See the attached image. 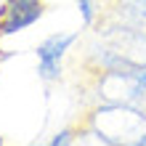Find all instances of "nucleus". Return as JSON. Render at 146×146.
I'll return each mask as SVG.
<instances>
[{
  "label": "nucleus",
  "instance_id": "nucleus-2",
  "mask_svg": "<svg viewBox=\"0 0 146 146\" xmlns=\"http://www.w3.org/2000/svg\"><path fill=\"white\" fill-rule=\"evenodd\" d=\"M96 104H146V90L135 80L133 69H111L93 74Z\"/></svg>",
  "mask_w": 146,
  "mask_h": 146
},
{
  "label": "nucleus",
  "instance_id": "nucleus-5",
  "mask_svg": "<svg viewBox=\"0 0 146 146\" xmlns=\"http://www.w3.org/2000/svg\"><path fill=\"white\" fill-rule=\"evenodd\" d=\"M77 13H80L85 29L96 27L104 13V0H77Z\"/></svg>",
  "mask_w": 146,
  "mask_h": 146
},
{
  "label": "nucleus",
  "instance_id": "nucleus-4",
  "mask_svg": "<svg viewBox=\"0 0 146 146\" xmlns=\"http://www.w3.org/2000/svg\"><path fill=\"white\" fill-rule=\"evenodd\" d=\"M45 16L42 0H3L0 5V40L37 24Z\"/></svg>",
  "mask_w": 146,
  "mask_h": 146
},
{
  "label": "nucleus",
  "instance_id": "nucleus-9",
  "mask_svg": "<svg viewBox=\"0 0 146 146\" xmlns=\"http://www.w3.org/2000/svg\"><path fill=\"white\" fill-rule=\"evenodd\" d=\"M29 146H50V143H29Z\"/></svg>",
  "mask_w": 146,
  "mask_h": 146
},
{
  "label": "nucleus",
  "instance_id": "nucleus-1",
  "mask_svg": "<svg viewBox=\"0 0 146 146\" xmlns=\"http://www.w3.org/2000/svg\"><path fill=\"white\" fill-rule=\"evenodd\" d=\"M82 127H88L104 146H127L146 130V106L96 104L82 119Z\"/></svg>",
  "mask_w": 146,
  "mask_h": 146
},
{
  "label": "nucleus",
  "instance_id": "nucleus-3",
  "mask_svg": "<svg viewBox=\"0 0 146 146\" xmlns=\"http://www.w3.org/2000/svg\"><path fill=\"white\" fill-rule=\"evenodd\" d=\"M80 40V29L77 32H53L45 40L37 42L35 56H37V77L42 82H58L64 74V56L69 48Z\"/></svg>",
  "mask_w": 146,
  "mask_h": 146
},
{
  "label": "nucleus",
  "instance_id": "nucleus-7",
  "mask_svg": "<svg viewBox=\"0 0 146 146\" xmlns=\"http://www.w3.org/2000/svg\"><path fill=\"white\" fill-rule=\"evenodd\" d=\"M11 56H13V53H0V66H3V61H8Z\"/></svg>",
  "mask_w": 146,
  "mask_h": 146
},
{
  "label": "nucleus",
  "instance_id": "nucleus-6",
  "mask_svg": "<svg viewBox=\"0 0 146 146\" xmlns=\"http://www.w3.org/2000/svg\"><path fill=\"white\" fill-rule=\"evenodd\" d=\"M74 141H77V127L66 125V127H61V130H56V133H53L50 146H74Z\"/></svg>",
  "mask_w": 146,
  "mask_h": 146
},
{
  "label": "nucleus",
  "instance_id": "nucleus-8",
  "mask_svg": "<svg viewBox=\"0 0 146 146\" xmlns=\"http://www.w3.org/2000/svg\"><path fill=\"white\" fill-rule=\"evenodd\" d=\"M0 146H8V143H5V138H3V135H0Z\"/></svg>",
  "mask_w": 146,
  "mask_h": 146
}]
</instances>
